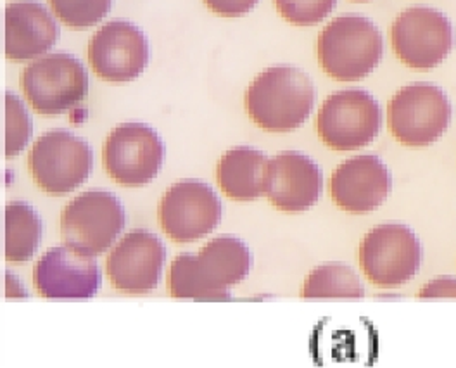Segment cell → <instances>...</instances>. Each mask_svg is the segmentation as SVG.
<instances>
[{
	"instance_id": "1",
	"label": "cell",
	"mask_w": 456,
	"mask_h": 368,
	"mask_svg": "<svg viewBox=\"0 0 456 368\" xmlns=\"http://www.w3.org/2000/svg\"><path fill=\"white\" fill-rule=\"evenodd\" d=\"M251 268L249 249L235 237L209 241L200 255H180L171 263L168 285L173 298L222 301L228 287L246 279Z\"/></svg>"
},
{
	"instance_id": "2",
	"label": "cell",
	"mask_w": 456,
	"mask_h": 368,
	"mask_svg": "<svg viewBox=\"0 0 456 368\" xmlns=\"http://www.w3.org/2000/svg\"><path fill=\"white\" fill-rule=\"evenodd\" d=\"M314 104L312 80L289 66L263 71L246 92L248 113L257 127L268 132H289L301 127Z\"/></svg>"
},
{
	"instance_id": "3",
	"label": "cell",
	"mask_w": 456,
	"mask_h": 368,
	"mask_svg": "<svg viewBox=\"0 0 456 368\" xmlns=\"http://www.w3.org/2000/svg\"><path fill=\"white\" fill-rule=\"evenodd\" d=\"M316 53L329 77L339 82H358L380 62L384 40L370 20L346 14L330 21L320 33Z\"/></svg>"
},
{
	"instance_id": "4",
	"label": "cell",
	"mask_w": 456,
	"mask_h": 368,
	"mask_svg": "<svg viewBox=\"0 0 456 368\" xmlns=\"http://www.w3.org/2000/svg\"><path fill=\"white\" fill-rule=\"evenodd\" d=\"M448 95L432 84H411L395 94L387 106V125L396 141L426 147L441 139L452 121Z\"/></svg>"
},
{
	"instance_id": "5",
	"label": "cell",
	"mask_w": 456,
	"mask_h": 368,
	"mask_svg": "<svg viewBox=\"0 0 456 368\" xmlns=\"http://www.w3.org/2000/svg\"><path fill=\"white\" fill-rule=\"evenodd\" d=\"M358 258L373 285L395 289L417 275L422 265V244L411 228L384 224L365 235Z\"/></svg>"
},
{
	"instance_id": "6",
	"label": "cell",
	"mask_w": 456,
	"mask_h": 368,
	"mask_svg": "<svg viewBox=\"0 0 456 368\" xmlns=\"http://www.w3.org/2000/svg\"><path fill=\"white\" fill-rule=\"evenodd\" d=\"M382 113L369 92L349 88L332 94L320 108L316 130L334 151H356L369 145L380 132Z\"/></svg>"
},
{
	"instance_id": "7",
	"label": "cell",
	"mask_w": 456,
	"mask_h": 368,
	"mask_svg": "<svg viewBox=\"0 0 456 368\" xmlns=\"http://www.w3.org/2000/svg\"><path fill=\"white\" fill-rule=\"evenodd\" d=\"M125 227V211L110 192L90 191L73 199L62 211L64 244L86 256L102 255Z\"/></svg>"
},
{
	"instance_id": "8",
	"label": "cell",
	"mask_w": 456,
	"mask_h": 368,
	"mask_svg": "<svg viewBox=\"0 0 456 368\" xmlns=\"http://www.w3.org/2000/svg\"><path fill=\"white\" fill-rule=\"evenodd\" d=\"M391 44L403 64L428 71L452 53L455 31L443 12L420 5L399 14L391 29Z\"/></svg>"
},
{
	"instance_id": "9",
	"label": "cell",
	"mask_w": 456,
	"mask_h": 368,
	"mask_svg": "<svg viewBox=\"0 0 456 368\" xmlns=\"http://www.w3.org/2000/svg\"><path fill=\"white\" fill-rule=\"evenodd\" d=\"M28 167L42 191L62 196L86 182L92 170V151L69 132L53 130L35 142Z\"/></svg>"
},
{
	"instance_id": "10",
	"label": "cell",
	"mask_w": 456,
	"mask_h": 368,
	"mask_svg": "<svg viewBox=\"0 0 456 368\" xmlns=\"http://www.w3.org/2000/svg\"><path fill=\"white\" fill-rule=\"evenodd\" d=\"M21 86L31 108L40 114H61L86 99L88 77L78 59L49 54L23 71Z\"/></svg>"
},
{
	"instance_id": "11",
	"label": "cell",
	"mask_w": 456,
	"mask_h": 368,
	"mask_svg": "<svg viewBox=\"0 0 456 368\" xmlns=\"http://www.w3.org/2000/svg\"><path fill=\"white\" fill-rule=\"evenodd\" d=\"M163 154L161 139L151 127L126 123L110 134L102 158L113 180L126 187H139L159 173Z\"/></svg>"
},
{
	"instance_id": "12",
	"label": "cell",
	"mask_w": 456,
	"mask_h": 368,
	"mask_svg": "<svg viewBox=\"0 0 456 368\" xmlns=\"http://www.w3.org/2000/svg\"><path fill=\"white\" fill-rule=\"evenodd\" d=\"M222 218V204L206 184L178 182L161 199L159 224L175 242L185 244L211 233Z\"/></svg>"
},
{
	"instance_id": "13",
	"label": "cell",
	"mask_w": 456,
	"mask_h": 368,
	"mask_svg": "<svg viewBox=\"0 0 456 368\" xmlns=\"http://www.w3.org/2000/svg\"><path fill=\"white\" fill-rule=\"evenodd\" d=\"M149 47L142 31L128 21H111L88 44V61L95 75L111 84L137 78L147 64Z\"/></svg>"
},
{
	"instance_id": "14",
	"label": "cell",
	"mask_w": 456,
	"mask_h": 368,
	"mask_svg": "<svg viewBox=\"0 0 456 368\" xmlns=\"http://www.w3.org/2000/svg\"><path fill=\"white\" fill-rule=\"evenodd\" d=\"M165 256V248L156 235L145 230H134L108 256V279L123 292H149L159 283Z\"/></svg>"
},
{
	"instance_id": "15",
	"label": "cell",
	"mask_w": 456,
	"mask_h": 368,
	"mask_svg": "<svg viewBox=\"0 0 456 368\" xmlns=\"http://www.w3.org/2000/svg\"><path fill=\"white\" fill-rule=\"evenodd\" d=\"M33 282L38 294L49 299H86L97 292L101 272L94 256L64 246L47 251L38 259Z\"/></svg>"
},
{
	"instance_id": "16",
	"label": "cell",
	"mask_w": 456,
	"mask_h": 368,
	"mask_svg": "<svg viewBox=\"0 0 456 368\" xmlns=\"http://www.w3.org/2000/svg\"><path fill=\"white\" fill-rule=\"evenodd\" d=\"M393 189V176L384 161L373 154L347 159L330 178V196L349 213L377 209Z\"/></svg>"
},
{
	"instance_id": "17",
	"label": "cell",
	"mask_w": 456,
	"mask_h": 368,
	"mask_svg": "<svg viewBox=\"0 0 456 368\" xmlns=\"http://www.w3.org/2000/svg\"><path fill=\"white\" fill-rule=\"evenodd\" d=\"M322 171L314 161L299 152H282L270 159L265 194L282 211H305L322 194Z\"/></svg>"
},
{
	"instance_id": "18",
	"label": "cell",
	"mask_w": 456,
	"mask_h": 368,
	"mask_svg": "<svg viewBox=\"0 0 456 368\" xmlns=\"http://www.w3.org/2000/svg\"><path fill=\"white\" fill-rule=\"evenodd\" d=\"M57 25L38 2L21 0L4 12V53L12 61L44 56L57 40Z\"/></svg>"
},
{
	"instance_id": "19",
	"label": "cell",
	"mask_w": 456,
	"mask_h": 368,
	"mask_svg": "<svg viewBox=\"0 0 456 368\" xmlns=\"http://www.w3.org/2000/svg\"><path fill=\"white\" fill-rule=\"evenodd\" d=\"M268 159L251 147L228 151L216 168V180L228 198L253 200L265 192Z\"/></svg>"
},
{
	"instance_id": "20",
	"label": "cell",
	"mask_w": 456,
	"mask_h": 368,
	"mask_svg": "<svg viewBox=\"0 0 456 368\" xmlns=\"http://www.w3.org/2000/svg\"><path fill=\"white\" fill-rule=\"evenodd\" d=\"M42 237L38 215L25 202H11L4 211V256L7 261L23 263L35 255Z\"/></svg>"
},
{
	"instance_id": "21",
	"label": "cell",
	"mask_w": 456,
	"mask_h": 368,
	"mask_svg": "<svg viewBox=\"0 0 456 368\" xmlns=\"http://www.w3.org/2000/svg\"><path fill=\"white\" fill-rule=\"evenodd\" d=\"M303 298L325 299V298H346L360 299L365 296L363 283L353 268L341 263L322 265L314 268L303 285Z\"/></svg>"
},
{
	"instance_id": "22",
	"label": "cell",
	"mask_w": 456,
	"mask_h": 368,
	"mask_svg": "<svg viewBox=\"0 0 456 368\" xmlns=\"http://www.w3.org/2000/svg\"><path fill=\"white\" fill-rule=\"evenodd\" d=\"M31 137V121L28 113L12 94L4 97V154L16 156Z\"/></svg>"
},
{
	"instance_id": "23",
	"label": "cell",
	"mask_w": 456,
	"mask_h": 368,
	"mask_svg": "<svg viewBox=\"0 0 456 368\" xmlns=\"http://www.w3.org/2000/svg\"><path fill=\"white\" fill-rule=\"evenodd\" d=\"M57 18L69 29H84L99 23L113 0H49Z\"/></svg>"
},
{
	"instance_id": "24",
	"label": "cell",
	"mask_w": 456,
	"mask_h": 368,
	"mask_svg": "<svg viewBox=\"0 0 456 368\" xmlns=\"http://www.w3.org/2000/svg\"><path fill=\"white\" fill-rule=\"evenodd\" d=\"M338 0H275L279 12L297 27L320 23L336 5Z\"/></svg>"
},
{
	"instance_id": "25",
	"label": "cell",
	"mask_w": 456,
	"mask_h": 368,
	"mask_svg": "<svg viewBox=\"0 0 456 368\" xmlns=\"http://www.w3.org/2000/svg\"><path fill=\"white\" fill-rule=\"evenodd\" d=\"M420 299H453L456 298V279L453 277H437L428 285H424L419 292Z\"/></svg>"
},
{
	"instance_id": "26",
	"label": "cell",
	"mask_w": 456,
	"mask_h": 368,
	"mask_svg": "<svg viewBox=\"0 0 456 368\" xmlns=\"http://www.w3.org/2000/svg\"><path fill=\"white\" fill-rule=\"evenodd\" d=\"M204 2L213 12L233 18V16L249 12L256 5L257 0H204Z\"/></svg>"
},
{
	"instance_id": "27",
	"label": "cell",
	"mask_w": 456,
	"mask_h": 368,
	"mask_svg": "<svg viewBox=\"0 0 456 368\" xmlns=\"http://www.w3.org/2000/svg\"><path fill=\"white\" fill-rule=\"evenodd\" d=\"M356 2H365V0H356Z\"/></svg>"
}]
</instances>
